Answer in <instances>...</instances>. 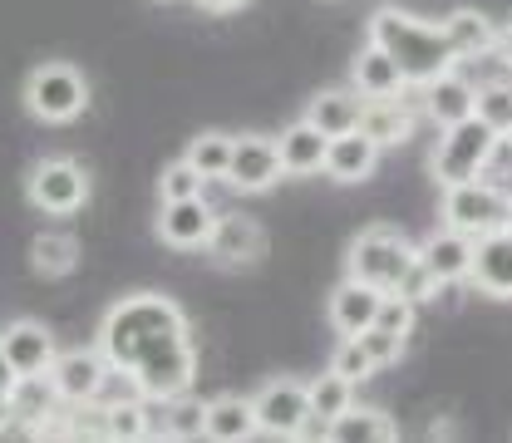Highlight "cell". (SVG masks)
<instances>
[{
    "label": "cell",
    "instance_id": "cell-1",
    "mask_svg": "<svg viewBox=\"0 0 512 443\" xmlns=\"http://www.w3.org/2000/svg\"><path fill=\"white\" fill-rule=\"evenodd\" d=\"M99 350L109 370L133 380V389L153 404L192 389L197 375V345L183 306L163 291H133L114 301L99 320Z\"/></svg>",
    "mask_w": 512,
    "mask_h": 443
},
{
    "label": "cell",
    "instance_id": "cell-2",
    "mask_svg": "<svg viewBox=\"0 0 512 443\" xmlns=\"http://www.w3.org/2000/svg\"><path fill=\"white\" fill-rule=\"evenodd\" d=\"M370 40L404 69L409 89H419V84H429L434 74L453 69V50H448L444 25L419 20V15H409V10H399V5H384V10L370 15Z\"/></svg>",
    "mask_w": 512,
    "mask_h": 443
},
{
    "label": "cell",
    "instance_id": "cell-3",
    "mask_svg": "<svg viewBox=\"0 0 512 443\" xmlns=\"http://www.w3.org/2000/svg\"><path fill=\"white\" fill-rule=\"evenodd\" d=\"M25 109L40 124H74L89 109V79L64 60L35 64L25 79Z\"/></svg>",
    "mask_w": 512,
    "mask_h": 443
},
{
    "label": "cell",
    "instance_id": "cell-4",
    "mask_svg": "<svg viewBox=\"0 0 512 443\" xmlns=\"http://www.w3.org/2000/svg\"><path fill=\"white\" fill-rule=\"evenodd\" d=\"M414 256H419V247L404 232H394V227H365L350 242V252H345V276H355V281H365L375 291H394L399 276H404V266Z\"/></svg>",
    "mask_w": 512,
    "mask_h": 443
},
{
    "label": "cell",
    "instance_id": "cell-5",
    "mask_svg": "<svg viewBox=\"0 0 512 443\" xmlns=\"http://www.w3.org/2000/svg\"><path fill=\"white\" fill-rule=\"evenodd\" d=\"M25 197L30 207H40L45 217H74L84 202H89V173L79 158H40L30 173H25Z\"/></svg>",
    "mask_w": 512,
    "mask_h": 443
},
{
    "label": "cell",
    "instance_id": "cell-6",
    "mask_svg": "<svg viewBox=\"0 0 512 443\" xmlns=\"http://www.w3.org/2000/svg\"><path fill=\"white\" fill-rule=\"evenodd\" d=\"M493 128L483 124V119H463V124H453L439 133V143H434V153H429V173L439 178V183H468V178H483V163H488V148H493Z\"/></svg>",
    "mask_w": 512,
    "mask_h": 443
},
{
    "label": "cell",
    "instance_id": "cell-7",
    "mask_svg": "<svg viewBox=\"0 0 512 443\" xmlns=\"http://www.w3.org/2000/svg\"><path fill=\"white\" fill-rule=\"evenodd\" d=\"M503 207H508V192L488 178H468V183H448L444 202H439V217L444 227L463 232V237H483V232H498L503 227Z\"/></svg>",
    "mask_w": 512,
    "mask_h": 443
},
{
    "label": "cell",
    "instance_id": "cell-8",
    "mask_svg": "<svg viewBox=\"0 0 512 443\" xmlns=\"http://www.w3.org/2000/svg\"><path fill=\"white\" fill-rule=\"evenodd\" d=\"M256 429L271 434V439H301L306 419H311V394L306 384L291 380V375H276L256 389Z\"/></svg>",
    "mask_w": 512,
    "mask_h": 443
},
{
    "label": "cell",
    "instance_id": "cell-9",
    "mask_svg": "<svg viewBox=\"0 0 512 443\" xmlns=\"http://www.w3.org/2000/svg\"><path fill=\"white\" fill-rule=\"evenodd\" d=\"M64 409L60 389L50 380V370H40V375H15L10 384V424L0 429V434H25V439H35L55 414Z\"/></svg>",
    "mask_w": 512,
    "mask_h": 443
},
{
    "label": "cell",
    "instance_id": "cell-10",
    "mask_svg": "<svg viewBox=\"0 0 512 443\" xmlns=\"http://www.w3.org/2000/svg\"><path fill=\"white\" fill-rule=\"evenodd\" d=\"M281 153H276V138L266 133H237L232 138V168H227V183L237 192H271L281 183Z\"/></svg>",
    "mask_w": 512,
    "mask_h": 443
},
{
    "label": "cell",
    "instance_id": "cell-11",
    "mask_svg": "<svg viewBox=\"0 0 512 443\" xmlns=\"http://www.w3.org/2000/svg\"><path fill=\"white\" fill-rule=\"evenodd\" d=\"M207 256L227 271H242V266H256L266 256V232L261 222L247 217V212H222L212 222V237H207Z\"/></svg>",
    "mask_w": 512,
    "mask_h": 443
},
{
    "label": "cell",
    "instance_id": "cell-12",
    "mask_svg": "<svg viewBox=\"0 0 512 443\" xmlns=\"http://www.w3.org/2000/svg\"><path fill=\"white\" fill-rule=\"evenodd\" d=\"M50 380H55L64 404H89V399H99V389L109 380V360H104L99 345H89V350H60L55 365H50Z\"/></svg>",
    "mask_w": 512,
    "mask_h": 443
},
{
    "label": "cell",
    "instance_id": "cell-13",
    "mask_svg": "<svg viewBox=\"0 0 512 443\" xmlns=\"http://www.w3.org/2000/svg\"><path fill=\"white\" fill-rule=\"evenodd\" d=\"M212 222H217V212H212V202H207L202 192H197V197H178V202H163V212H158V237H163L173 252H197V247H207Z\"/></svg>",
    "mask_w": 512,
    "mask_h": 443
},
{
    "label": "cell",
    "instance_id": "cell-14",
    "mask_svg": "<svg viewBox=\"0 0 512 443\" xmlns=\"http://www.w3.org/2000/svg\"><path fill=\"white\" fill-rule=\"evenodd\" d=\"M0 350H5V360H10L15 375H40L60 355V345H55V335H50L45 320H10L0 330Z\"/></svg>",
    "mask_w": 512,
    "mask_h": 443
},
{
    "label": "cell",
    "instance_id": "cell-15",
    "mask_svg": "<svg viewBox=\"0 0 512 443\" xmlns=\"http://www.w3.org/2000/svg\"><path fill=\"white\" fill-rule=\"evenodd\" d=\"M468 281L493 296V301H512V232H483L473 237V266H468Z\"/></svg>",
    "mask_w": 512,
    "mask_h": 443
},
{
    "label": "cell",
    "instance_id": "cell-16",
    "mask_svg": "<svg viewBox=\"0 0 512 443\" xmlns=\"http://www.w3.org/2000/svg\"><path fill=\"white\" fill-rule=\"evenodd\" d=\"M325 148H330V138L311 119H296V124H286L276 133V153H281V173L286 178H316V173H325Z\"/></svg>",
    "mask_w": 512,
    "mask_h": 443
},
{
    "label": "cell",
    "instance_id": "cell-17",
    "mask_svg": "<svg viewBox=\"0 0 512 443\" xmlns=\"http://www.w3.org/2000/svg\"><path fill=\"white\" fill-rule=\"evenodd\" d=\"M419 89H424V114H429L439 128L463 124V119H473V109H478V89H473L458 69L434 74V79L419 84Z\"/></svg>",
    "mask_w": 512,
    "mask_h": 443
},
{
    "label": "cell",
    "instance_id": "cell-18",
    "mask_svg": "<svg viewBox=\"0 0 512 443\" xmlns=\"http://www.w3.org/2000/svg\"><path fill=\"white\" fill-rule=\"evenodd\" d=\"M375 163H380V143L365 133V128H355V133H340V138H330V148H325V178L330 183H365L370 173H375Z\"/></svg>",
    "mask_w": 512,
    "mask_h": 443
},
{
    "label": "cell",
    "instance_id": "cell-19",
    "mask_svg": "<svg viewBox=\"0 0 512 443\" xmlns=\"http://www.w3.org/2000/svg\"><path fill=\"white\" fill-rule=\"evenodd\" d=\"M380 296L384 291L345 276L335 286V296H330V325H335V335H365L375 325V316H380Z\"/></svg>",
    "mask_w": 512,
    "mask_h": 443
},
{
    "label": "cell",
    "instance_id": "cell-20",
    "mask_svg": "<svg viewBox=\"0 0 512 443\" xmlns=\"http://www.w3.org/2000/svg\"><path fill=\"white\" fill-rule=\"evenodd\" d=\"M439 25H444L453 60H483V55L498 50V30H493V20H488L483 10H473V5L453 10L448 20H439Z\"/></svg>",
    "mask_w": 512,
    "mask_h": 443
},
{
    "label": "cell",
    "instance_id": "cell-21",
    "mask_svg": "<svg viewBox=\"0 0 512 443\" xmlns=\"http://www.w3.org/2000/svg\"><path fill=\"white\" fill-rule=\"evenodd\" d=\"M306 119H311L325 138L355 133L360 119H365V94H360V89H320L316 99L306 104Z\"/></svg>",
    "mask_w": 512,
    "mask_h": 443
},
{
    "label": "cell",
    "instance_id": "cell-22",
    "mask_svg": "<svg viewBox=\"0 0 512 443\" xmlns=\"http://www.w3.org/2000/svg\"><path fill=\"white\" fill-rule=\"evenodd\" d=\"M350 74H355V89H360L365 99H399V94H409V79H404V69L389 60L375 40H370V45L355 55Z\"/></svg>",
    "mask_w": 512,
    "mask_h": 443
},
{
    "label": "cell",
    "instance_id": "cell-23",
    "mask_svg": "<svg viewBox=\"0 0 512 443\" xmlns=\"http://www.w3.org/2000/svg\"><path fill=\"white\" fill-rule=\"evenodd\" d=\"M419 261L439 276V286H458V281H468V266H473V237L444 227L419 247Z\"/></svg>",
    "mask_w": 512,
    "mask_h": 443
},
{
    "label": "cell",
    "instance_id": "cell-24",
    "mask_svg": "<svg viewBox=\"0 0 512 443\" xmlns=\"http://www.w3.org/2000/svg\"><path fill=\"white\" fill-rule=\"evenodd\" d=\"M256 404L247 394H222V399H207V439L217 443H247L256 439Z\"/></svg>",
    "mask_w": 512,
    "mask_h": 443
},
{
    "label": "cell",
    "instance_id": "cell-25",
    "mask_svg": "<svg viewBox=\"0 0 512 443\" xmlns=\"http://www.w3.org/2000/svg\"><path fill=\"white\" fill-rule=\"evenodd\" d=\"M414 124H419V114L404 104V94H399V99H365V119H360V128H365L380 148L409 143Z\"/></svg>",
    "mask_w": 512,
    "mask_h": 443
},
{
    "label": "cell",
    "instance_id": "cell-26",
    "mask_svg": "<svg viewBox=\"0 0 512 443\" xmlns=\"http://www.w3.org/2000/svg\"><path fill=\"white\" fill-rule=\"evenodd\" d=\"M104 429H109V439H119V443L153 439V434H158V424H153V399H143V394L104 399Z\"/></svg>",
    "mask_w": 512,
    "mask_h": 443
},
{
    "label": "cell",
    "instance_id": "cell-27",
    "mask_svg": "<svg viewBox=\"0 0 512 443\" xmlns=\"http://www.w3.org/2000/svg\"><path fill=\"white\" fill-rule=\"evenodd\" d=\"M330 439L335 443H394L399 429H394V419H389L384 409H360V404H350L340 419H330Z\"/></svg>",
    "mask_w": 512,
    "mask_h": 443
},
{
    "label": "cell",
    "instance_id": "cell-28",
    "mask_svg": "<svg viewBox=\"0 0 512 443\" xmlns=\"http://www.w3.org/2000/svg\"><path fill=\"white\" fill-rule=\"evenodd\" d=\"M153 439H207V399H197L192 389L163 399V424Z\"/></svg>",
    "mask_w": 512,
    "mask_h": 443
},
{
    "label": "cell",
    "instance_id": "cell-29",
    "mask_svg": "<svg viewBox=\"0 0 512 443\" xmlns=\"http://www.w3.org/2000/svg\"><path fill=\"white\" fill-rule=\"evenodd\" d=\"M30 266L40 271V276H50V281H60L69 276L74 266H79V242L69 237V232H40L35 242H30Z\"/></svg>",
    "mask_w": 512,
    "mask_h": 443
},
{
    "label": "cell",
    "instance_id": "cell-30",
    "mask_svg": "<svg viewBox=\"0 0 512 443\" xmlns=\"http://www.w3.org/2000/svg\"><path fill=\"white\" fill-rule=\"evenodd\" d=\"M232 138H237V133H217V128H207V133L192 138L183 158H188L207 183H217V178L227 183V168H232Z\"/></svg>",
    "mask_w": 512,
    "mask_h": 443
},
{
    "label": "cell",
    "instance_id": "cell-31",
    "mask_svg": "<svg viewBox=\"0 0 512 443\" xmlns=\"http://www.w3.org/2000/svg\"><path fill=\"white\" fill-rule=\"evenodd\" d=\"M306 394H311V419L330 424V419H340V414L355 404V380L325 370V375H316V380H306Z\"/></svg>",
    "mask_w": 512,
    "mask_h": 443
},
{
    "label": "cell",
    "instance_id": "cell-32",
    "mask_svg": "<svg viewBox=\"0 0 512 443\" xmlns=\"http://www.w3.org/2000/svg\"><path fill=\"white\" fill-rule=\"evenodd\" d=\"M473 119H483L493 133H512V84L508 79H493V84L478 89V109H473Z\"/></svg>",
    "mask_w": 512,
    "mask_h": 443
},
{
    "label": "cell",
    "instance_id": "cell-33",
    "mask_svg": "<svg viewBox=\"0 0 512 443\" xmlns=\"http://www.w3.org/2000/svg\"><path fill=\"white\" fill-rule=\"evenodd\" d=\"M330 370H335V375H345V380L365 384L370 375H375V360L365 355L360 335H340V345H335V355H330Z\"/></svg>",
    "mask_w": 512,
    "mask_h": 443
},
{
    "label": "cell",
    "instance_id": "cell-34",
    "mask_svg": "<svg viewBox=\"0 0 512 443\" xmlns=\"http://www.w3.org/2000/svg\"><path fill=\"white\" fill-rule=\"evenodd\" d=\"M202 183H207V178L192 168L188 158H178V163H168V168H163V178H158V197H163V202L197 197V192H202Z\"/></svg>",
    "mask_w": 512,
    "mask_h": 443
},
{
    "label": "cell",
    "instance_id": "cell-35",
    "mask_svg": "<svg viewBox=\"0 0 512 443\" xmlns=\"http://www.w3.org/2000/svg\"><path fill=\"white\" fill-rule=\"evenodd\" d=\"M394 291H399L404 301H414V306H419V301H434V291H439V276H434V271H429V266L414 256V261L404 266V276H399V286H394Z\"/></svg>",
    "mask_w": 512,
    "mask_h": 443
},
{
    "label": "cell",
    "instance_id": "cell-36",
    "mask_svg": "<svg viewBox=\"0 0 512 443\" xmlns=\"http://www.w3.org/2000/svg\"><path fill=\"white\" fill-rule=\"evenodd\" d=\"M360 345H365V355L375 360V370L394 365V360L404 355V335H394V330H384V325H370V330L360 335Z\"/></svg>",
    "mask_w": 512,
    "mask_h": 443
},
{
    "label": "cell",
    "instance_id": "cell-37",
    "mask_svg": "<svg viewBox=\"0 0 512 443\" xmlns=\"http://www.w3.org/2000/svg\"><path fill=\"white\" fill-rule=\"evenodd\" d=\"M375 325H384V330H394V335H404V340H409V330H414V301H404L399 291H384Z\"/></svg>",
    "mask_w": 512,
    "mask_h": 443
},
{
    "label": "cell",
    "instance_id": "cell-38",
    "mask_svg": "<svg viewBox=\"0 0 512 443\" xmlns=\"http://www.w3.org/2000/svg\"><path fill=\"white\" fill-rule=\"evenodd\" d=\"M483 178H488V183H498V188L512 178V138H508V133H498V138H493L488 163H483Z\"/></svg>",
    "mask_w": 512,
    "mask_h": 443
},
{
    "label": "cell",
    "instance_id": "cell-39",
    "mask_svg": "<svg viewBox=\"0 0 512 443\" xmlns=\"http://www.w3.org/2000/svg\"><path fill=\"white\" fill-rule=\"evenodd\" d=\"M202 10H212V15H232V10H242L247 0H197Z\"/></svg>",
    "mask_w": 512,
    "mask_h": 443
},
{
    "label": "cell",
    "instance_id": "cell-40",
    "mask_svg": "<svg viewBox=\"0 0 512 443\" xmlns=\"http://www.w3.org/2000/svg\"><path fill=\"white\" fill-rule=\"evenodd\" d=\"M498 60L512 69V25H508V30H498Z\"/></svg>",
    "mask_w": 512,
    "mask_h": 443
},
{
    "label": "cell",
    "instance_id": "cell-41",
    "mask_svg": "<svg viewBox=\"0 0 512 443\" xmlns=\"http://www.w3.org/2000/svg\"><path fill=\"white\" fill-rule=\"evenodd\" d=\"M10 384H15V370H10V360H5V350H0V394H10Z\"/></svg>",
    "mask_w": 512,
    "mask_h": 443
},
{
    "label": "cell",
    "instance_id": "cell-42",
    "mask_svg": "<svg viewBox=\"0 0 512 443\" xmlns=\"http://www.w3.org/2000/svg\"><path fill=\"white\" fill-rule=\"evenodd\" d=\"M503 232H512V192H508V207H503Z\"/></svg>",
    "mask_w": 512,
    "mask_h": 443
},
{
    "label": "cell",
    "instance_id": "cell-43",
    "mask_svg": "<svg viewBox=\"0 0 512 443\" xmlns=\"http://www.w3.org/2000/svg\"><path fill=\"white\" fill-rule=\"evenodd\" d=\"M508 138H512V133H508Z\"/></svg>",
    "mask_w": 512,
    "mask_h": 443
}]
</instances>
